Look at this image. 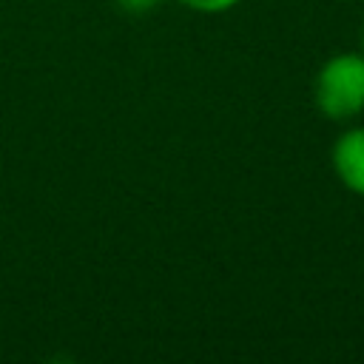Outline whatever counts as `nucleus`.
Masks as SVG:
<instances>
[{
    "instance_id": "obj_5",
    "label": "nucleus",
    "mask_w": 364,
    "mask_h": 364,
    "mask_svg": "<svg viewBox=\"0 0 364 364\" xmlns=\"http://www.w3.org/2000/svg\"><path fill=\"white\" fill-rule=\"evenodd\" d=\"M361 54H364V28H361Z\"/></svg>"
},
{
    "instance_id": "obj_3",
    "label": "nucleus",
    "mask_w": 364,
    "mask_h": 364,
    "mask_svg": "<svg viewBox=\"0 0 364 364\" xmlns=\"http://www.w3.org/2000/svg\"><path fill=\"white\" fill-rule=\"evenodd\" d=\"M182 3L185 9H193L199 14H222V11H230L233 6H239L242 0H176Z\"/></svg>"
},
{
    "instance_id": "obj_2",
    "label": "nucleus",
    "mask_w": 364,
    "mask_h": 364,
    "mask_svg": "<svg viewBox=\"0 0 364 364\" xmlns=\"http://www.w3.org/2000/svg\"><path fill=\"white\" fill-rule=\"evenodd\" d=\"M330 162L338 182L347 191L364 196V125H355L338 134V139L333 142Z\"/></svg>"
},
{
    "instance_id": "obj_4",
    "label": "nucleus",
    "mask_w": 364,
    "mask_h": 364,
    "mask_svg": "<svg viewBox=\"0 0 364 364\" xmlns=\"http://www.w3.org/2000/svg\"><path fill=\"white\" fill-rule=\"evenodd\" d=\"M122 11H131V14H139V11H148V9H154L159 0H114Z\"/></svg>"
},
{
    "instance_id": "obj_1",
    "label": "nucleus",
    "mask_w": 364,
    "mask_h": 364,
    "mask_svg": "<svg viewBox=\"0 0 364 364\" xmlns=\"http://www.w3.org/2000/svg\"><path fill=\"white\" fill-rule=\"evenodd\" d=\"M316 108L336 122H347L364 111V54L341 51L321 63L313 82Z\"/></svg>"
}]
</instances>
